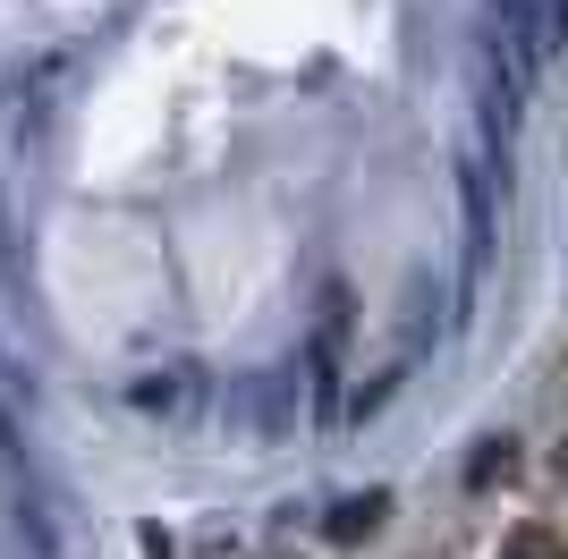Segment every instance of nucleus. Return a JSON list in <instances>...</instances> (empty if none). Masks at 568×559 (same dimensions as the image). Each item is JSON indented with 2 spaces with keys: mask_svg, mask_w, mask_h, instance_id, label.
<instances>
[{
  "mask_svg": "<svg viewBox=\"0 0 568 559\" xmlns=\"http://www.w3.org/2000/svg\"><path fill=\"white\" fill-rule=\"evenodd\" d=\"M18 280L60 365L102 390L153 382L195 339L187 255L162 195H128V186L43 195L18 237Z\"/></svg>",
  "mask_w": 568,
  "mask_h": 559,
  "instance_id": "nucleus-1",
  "label": "nucleus"
},
{
  "mask_svg": "<svg viewBox=\"0 0 568 559\" xmlns=\"http://www.w3.org/2000/svg\"><path fill=\"white\" fill-rule=\"evenodd\" d=\"M153 0H0V77H60L111 51Z\"/></svg>",
  "mask_w": 568,
  "mask_h": 559,
  "instance_id": "nucleus-2",
  "label": "nucleus"
},
{
  "mask_svg": "<svg viewBox=\"0 0 568 559\" xmlns=\"http://www.w3.org/2000/svg\"><path fill=\"white\" fill-rule=\"evenodd\" d=\"M0 542H9V466H0Z\"/></svg>",
  "mask_w": 568,
  "mask_h": 559,
  "instance_id": "nucleus-3",
  "label": "nucleus"
}]
</instances>
